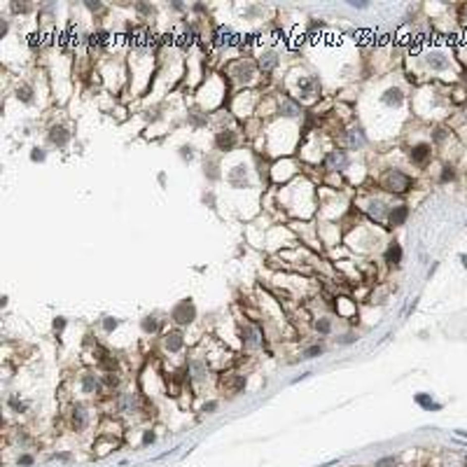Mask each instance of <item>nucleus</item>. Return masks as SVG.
Segmentation results:
<instances>
[{
  "instance_id": "f257e3e1",
  "label": "nucleus",
  "mask_w": 467,
  "mask_h": 467,
  "mask_svg": "<svg viewBox=\"0 0 467 467\" xmlns=\"http://www.w3.org/2000/svg\"><path fill=\"white\" fill-rule=\"evenodd\" d=\"M381 187L385 192H393V194H404L414 187V178L407 175L404 171L400 168H388V171L381 175Z\"/></svg>"
},
{
  "instance_id": "f03ea898",
  "label": "nucleus",
  "mask_w": 467,
  "mask_h": 467,
  "mask_svg": "<svg viewBox=\"0 0 467 467\" xmlns=\"http://www.w3.org/2000/svg\"><path fill=\"white\" fill-rule=\"evenodd\" d=\"M238 334H241L243 351H259V348H262L264 339H262V332L257 329V325H253V322H241Z\"/></svg>"
},
{
  "instance_id": "7ed1b4c3",
  "label": "nucleus",
  "mask_w": 467,
  "mask_h": 467,
  "mask_svg": "<svg viewBox=\"0 0 467 467\" xmlns=\"http://www.w3.org/2000/svg\"><path fill=\"white\" fill-rule=\"evenodd\" d=\"M229 75L241 84H250L257 75V66H255L250 58H238L229 66Z\"/></svg>"
},
{
  "instance_id": "20e7f679",
  "label": "nucleus",
  "mask_w": 467,
  "mask_h": 467,
  "mask_svg": "<svg viewBox=\"0 0 467 467\" xmlns=\"http://www.w3.org/2000/svg\"><path fill=\"white\" fill-rule=\"evenodd\" d=\"M322 166H325L329 173H341L351 166V155H348L344 148L329 150L327 155H325V159H322Z\"/></svg>"
},
{
  "instance_id": "39448f33",
  "label": "nucleus",
  "mask_w": 467,
  "mask_h": 467,
  "mask_svg": "<svg viewBox=\"0 0 467 467\" xmlns=\"http://www.w3.org/2000/svg\"><path fill=\"white\" fill-rule=\"evenodd\" d=\"M187 374H189V381L197 385H204L210 381V367L206 358H189L187 360Z\"/></svg>"
},
{
  "instance_id": "423d86ee",
  "label": "nucleus",
  "mask_w": 467,
  "mask_h": 467,
  "mask_svg": "<svg viewBox=\"0 0 467 467\" xmlns=\"http://www.w3.org/2000/svg\"><path fill=\"white\" fill-rule=\"evenodd\" d=\"M194 318H197V306H194L192 299H182V302H178L175 306H173L171 320L175 322V325L185 327V325H189V322H194Z\"/></svg>"
},
{
  "instance_id": "0eeeda50",
  "label": "nucleus",
  "mask_w": 467,
  "mask_h": 467,
  "mask_svg": "<svg viewBox=\"0 0 467 467\" xmlns=\"http://www.w3.org/2000/svg\"><path fill=\"white\" fill-rule=\"evenodd\" d=\"M68 425L73 432H84L89 427V409L84 404H73L68 414Z\"/></svg>"
},
{
  "instance_id": "6e6552de",
  "label": "nucleus",
  "mask_w": 467,
  "mask_h": 467,
  "mask_svg": "<svg viewBox=\"0 0 467 467\" xmlns=\"http://www.w3.org/2000/svg\"><path fill=\"white\" fill-rule=\"evenodd\" d=\"M341 143H344L346 150H364L367 148V133L362 131L360 126H351V129H346L344 133H341Z\"/></svg>"
},
{
  "instance_id": "1a4fd4ad",
  "label": "nucleus",
  "mask_w": 467,
  "mask_h": 467,
  "mask_svg": "<svg viewBox=\"0 0 467 467\" xmlns=\"http://www.w3.org/2000/svg\"><path fill=\"white\" fill-rule=\"evenodd\" d=\"M47 143H50L52 148L63 150L68 143H70V131H68L63 124H52L50 129H47Z\"/></svg>"
},
{
  "instance_id": "9d476101",
  "label": "nucleus",
  "mask_w": 467,
  "mask_h": 467,
  "mask_svg": "<svg viewBox=\"0 0 467 467\" xmlns=\"http://www.w3.org/2000/svg\"><path fill=\"white\" fill-rule=\"evenodd\" d=\"M295 91L299 99H313L318 94V80L313 75H299L295 82Z\"/></svg>"
},
{
  "instance_id": "9b49d317",
  "label": "nucleus",
  "mask_w": 467,
  "mask_h": 467,
  "mask_svg": "<svg viewBox=\"0 0 467 467\" xmlns=\"http://www.w3.org/2000/svg\"><path fill=\"white\" fill-rule=\"evenodd\" d=\"M80 390H82L84 395L103 393V390H105V388H103V378H101L99 374H94V371H84V374H80Z\"/></svg>"
},
{
  "instance_id": "f8f14e48",
  "label": "nucleus",
  "mask_w": 467,
  "mask_h": 467,
  "mask_svg": "<svg viewBox=\"0 0 467 467\" xmlns=\"http://www.w3.org/2000/svg\"><path fill=\"white\" fill-rule=\"evenodd\" d=\"M117 409L122 414H138L143 409V400L138 393H122L117 397Z\"/></svg>"
},
{
  "instance_id": "ddd939ff",
  "label": "nucleus",
  "mask_w": 467,
  "mask_h": 467,
  "mask_svg": "<svg viewBox=\"0 0 467 467\" xmlns=\"http://www.w3.org/2000/svg\"><path fill=\"white\" fill-rule=\"evenodd\" d=\"M238 145V133L234 129H220L215 133V148L220 152H231Z\"/></svg>"
},
{
  "instance_id": "4468645a",
  "label": "nucleus",
  "mask_w": 467,
  "mask_h": 467,
  "mask_svg": "<svg viewBox=\"0 0 467 467\" xmlns=\"http://www.w3.org/2000/svg\"><path fill=\"white\" fill-rule=\"evenodd\" d=\"M364 208H367L369 217H371L374 222H383L385 217H388V213H390V206L385 204L383 199H378V197H371V199H369Z\"/></svg>"
},
{
  "instance_id": "2eb2a0df",
  "label": "nucleus",
  "mask_w": 467,
  "mask_h": 467,
  "mask_svg": "<svg viewBox=\"0 0 467 467\" xmlns=\"http://www.w3.org/2000/svg\"><path fill=\"white\" fill-rule=\"evenodd\" d=\"M161 346H164L166 353H182L185 351V336H182L180 329L166 332V334L161 336Z\"/></svg>"
},
{
  "instance_id": "dca6fc26",
  "label": "nucleus",
  "mask_w": 467,
  "mask_h": 467,
  "mask_svg": "<svg viewBox=\"0 0 467 467\" xmlns=\"http://www.w3.org/2000/svg\"><path fill=\"white\" fill-rule=\"evenodd\" d=\"M227 180H229L231 187H250V173H248V168L243 164H236L229 168Z\"/></svg>"
},
{
  "instance_id": "f3484780",
  "label": "nucleus",
  "mask_w": 467,
  "mask_h": 467,
  "mask_svg": "<svg viewBox=\"0 0 467 467\" xmlns=\"http://www.w3.org/2000/svg\"><path fill=\"white\" fill-rule=\"evenodd\" d=\"M278 115L283 119H299L302 117V105L295 99H280L278 101Z\"/></svg>"
},
{
  "instance_id": "a211bd4d",
  "label": "nucleus",
  "mask_w": 467,
  "mask_h": 467,
  "mask_svg": "<svg viewBox=\"0 0 467 467\" xmlns=\"http://www.w3.org/2000/svg\"><path fill=\"white\" fill-rule=\"evenodd\" d=\"M425 66L430 68V70L444 73V70H449L451 61H449V56H446L444 52H427V54H425Z\"/></svg>"
},
{
  "instance_id": "6ab92c4d",
  "label": "nucleus",
  "mask_w": 467,
  "mask_h": 467,
  "mask_svg": "<svg viewBox=\"0 0 467 467\" xmlns=\"http://www.w3.org/2000/svg\"><path fill=\"white\" fill-rule=\"evenodd\" d=\"M257 66H259V70H262V73H266V75L273 73V70L280 66L278 52H273V50L262 52V54H259V58H257Z\"/></svg>"
},
{
  "instance_id": "aec40b11",
  "label": "nucleus",
  "mask_w": 467,
  "mask_h": 467,
  "mask_svg": "<svg viewBox=\"0 0 467 467\" xmlns=\"http://www.w3.org/2000/svg\"><path fill=\"white\" fill-rule=\"evenodd\" d=\"M430 155H432V145H430V143H418V145H414V148L409 150V159L416 166L425 164L427 159H430Z\"/></svg>"
},
{
  "instance_id": "412c9836",
  "label": "nucleus",
  "mask_w": 467,
  "mask_h": 467,
  "mask_svg": "<svg viewBox=\"0 0 467 467\" xmlns=\"http://www.w3.org/2000/svg\"><path fill=\"white\" fill-rule=\"evenodd\" d=\"M381 103H383L385 107H402V103H404V91H402L400 87L385 89L383 94H381Z\"/></svg>"
},
{
  "instance_id": "4be33fe9",
  "label": "nucleus",
  "mask_w": 467,
  "mask_h": 467,
  "mask_svg": "<svg viewBox=\"0 0 467 467\" xmlns=\"http://www.w3.org/2000/svg\"><path fill=\"white\" fill-rule=\"evenodd\" d=\"M407 217H409V208H407V206L404 204L393 206L390 213H388V224H390V227H400V224L407 222Z\"/></svg>"
},
{
  "instance_id": "5701e85b",
  "label": "nucleus",
  "mask_w": 467,
  "mask_h": 467,
  "mask_svg": "<svg viewBox=\"0 0 467 467\" xmlns=\"http://www.w3.org/2000/svg\"><path fill=\"white\" fill-rule=\"evenodd\" d=\"M313 332L318 336H329L332 332H334V322H332V318L329 315H318V318L313 320Z\"/></svg>"
},
{
  "instance_id": "b1692460",
  "label": "nucleus",
  "mask_w": 467,
  "mask_h": 467,
  "mask_svg": "<svg viewBox=\"0 0 467 467\" xmlns=\"http://www.w3.org/2000/svg\"><path fill=\"white\" fill-rule=\"evenodd\" d=\"M17 101L19 103H24V105H33L35 103V89H33V84H28V82H21L17 87Z\"/></svg>"
},
{
  "instance_id": "393cba45",
  "label": "nucleus",
  "mask_w": 467,
  "mask_h": 467,
  "mask_svg": "<svg viewBox=\"0 0 467 467\" xmlns=\"http://www.w3.org/2000/svg\"><path fill=\"white\" fill-rule=\"evenodd\" d=\"M385 262L390 264V266H397V264L402 262V246L400 243H390V246H388V250H385Z\"/></svg>"
},
{
  "instance_id": "a878e982",
  "label": "nucleus",
  "mask_w": 467,
  "mask_h": 467,
  "mask_svg": "<svg viewBox=\"0 0 467 467\" xmlns=\"http://www.w3.org/2000/svg\"><path fill=\"white\" fill-rule=\"evenodd\" d=\"M140 329H143L145 334H156V332H159V320H156V315H145V318L140 320Z\"/></svg>"
},
{
  "instance_id": "bb28decb",
  "label": "nucleus",
  "mask_w": 467,
  "mask_h": 467,
  "mask_svg": "<svg viewBox=\"0 0 467 467\" xmlns=\"http://www.w3.org/2000/svg\"><path fill=\"white\" fill-rule=\"evenodd\" d=\"M322 353H325V346H322V344H313V346H309L306 351H302L299 360H313V358H320Z\"/></svg>"
},
{
  "instance_id": "cd10ccee",
  "label": "nucleus",
  "mask_w": 467,
  "mask_h": 467,
  "mask_svg": "<svg viewBox=\"0 0 467 467\" xmlns=\"http://www.w3.org/2000/svg\"><path fill=\"white\" fill-rule=\"evenodd\" d=\"M416 402L420 404V407H425L427 411H430V409H432V411H439V409H442V404H437V402H434L430 395H425V393L416 395Z\"/></svg>"
},
{
  "instance_id": "c85d7f7f",
  "label": "nucleus",
  "mask_w": 467,
  "mask_h": 467,
  "mask_svg": "<svg viewBox=\"0 0 467 467\" xmlns=\"http://www.w3.org/2000/svg\"><path fill=\"white\" fill-rule=\"evenodd\" d=\"M7 407L12 411H17V414H24V411H28V402L19 400L17 395H9V397H7Z\"/></svg>"
},
{
  "instance_id": "c756f323",
  "label": "nucleus",
  "mask_w": 467,
  "mask_h": 467,
  "mask_svg": "<svg viewBox=\"0 0 467 467\" xmlns=\"http://www.w3.org/2000/svg\"><path fill=\"white\" fill-rule=\"evenodd\" d=\"M243 388H246V378L241 376V374H234V376L229 378V393L238 395V393H243Z\"/></svg>"
},
{
  "instance_id": "7c9ffc66",
  "label": "nucleus",
  "mask_w": 467,
  "mask_h": 467,
  "mask_svg": "<svg viewBox=\"0 0 467 467\" xmlns=\"http://www.w3.org/2000/svg\"><path fill=\"white\" fill-rule=\"evenodd\" d=\"M204 166H206L204 173L210 178V180H217V178H220V171H217V168H220V164H217V161H213V159H206Z\"/></svg>"
},
{
  "instance_id": "2f4dec72",
  "label": "nucleus",
  "mask_w": 467,
  "mask_h": 467,
  "mask_svg": "<svg viewBox=\"0 0 467 467\" xmlns=\"http://www.w3.org/2000/svg\"><path fill=\"white\" fill-rule=\"evenodd\" d=\"M206 119H208L206 112H189V117H187V122H189L192 129H201V126L206 124Z\"/></svg>"
},
{
  "instance_id": "473e14b6",
  "label": "nucleus",
  "mask_w": 467,
  "mask_h": 467,
  "mask_svg": "<svg viewBox=\"0 0 467 467\" xmlns=\"http://www.w3.org/2000/svg\"><path fill=\"white\" fill-rule=\"evenodd\" d=\"M358 341V334L355 332H344L341 336H336V346H348Z\"/></svg>"
},
{
  "instance_id": "72a5a7b5",
  "label": "nucleus",
  "mask_w": 467,
  "mask_h": 467,
  "mask_svg": "<svg viewBox=\"0 0 467 467\" xmlns=\"http://www.w3.org/2000/svg\"><path fill=\"white\" fill-rule=\"evenodd\" d=\"M45 159H47V150L45 148H33L31 150V161H40L42 164Z\"/></svg>"
},
{
  "instance_id": "f704fd0d",
  "label": "nucleus",
  "mask_w": 467,
  "mask_h": 467,
  "mask_svg": "<svg viewBox=\"0 0 467 467\" xmlns=\"http://www.w3.org/2000/svg\"><path fill=\"white\" fill-rule=\"evenodd\" d=\"M117 325H119V320L112 318V315H105V318H103V329H105V332H115Z\"/></svg>"
},
{
  "instance_id": "c9c22d12",
  "label": "nucleus",
  "mask_w": 467,
  "mask_h": 467,
  "mask_svg": "<svg viewBox=\"0 0 467 467\" xmlns=\"http://www.w3.org/2000/svg\"><path fill=\"white\" fill-rule=\"evenodd\" d=\"M31 9H33V5H28V2H12V12H17V14H26Z\"/></svg>"
},
{
  "instance_id": "e433bc0d",
  "label": "nucleus",
  "mask_w": 467,
  "mask_h": 467,
  "mask_svg": "<svg viewBox=\"0 0 467 467\" xmlns=\"http://www.w3.org/2000/svg\"><path fill=\"white\" fill-rule=\"evenodd\" d=\"M456 178V171H453V166H444L442 175H439V182H449Z\"/></svg>"
},
{
  "instance_id": "4c0bfd02",
  "label": "nucleus",
  "mask_w": 467,
  "mask_h": 467,
  "mask_svg": "<svg viewBox=\"0 0 467 467\" xmlns=\"http://www.w3.org/2000/svg\"><path fill=\"white\" fill-rule=\"evenodd\" d=\"M395 465H397V460H395L393 456H385V458H381V460L374 463V467H395Z\"/></svg>"
},
{
  "instance_id": "58836bf2",
  "label": "nucleus",
  "mask_w": 467,
  "mask_h": 467,
  "mask_svg": "<svg viewBox=\"0 0 467 467\" xmlns=\"http://www.w3.org/2000/svg\"><path fill=\"white\" fill-rule=\"evenodd\" d=\"M192 150H194L192 145H182V148H180V156H182V159H187V161H192V156H194V152H192Z\"/></svg>"
},
{
  "instance_id": "ea45409f",
  "label": "nucleus",
  "mask_w": 467,
  "mask_h": 467,
  "mask_svg": "<svg viewBox=\"0 0 467 467\" xmlns=\"http://www.w3.org/2000/svg\"><path fill=\"white\" fill-rule=\"evenodd\" d=\"M63 329H66V318H61V315L54 318V332H63Z\"/></svg>"
},
{
  "instance_id": "a19ab883",
  "label": "nucleus",
  "mask_w": 467,
  "mask_h": 467,
  "mask_svg": "<svg viewBox=\"0 0 467 467\" xmlns=\"http://www.w3.org/2000/svg\"><path fill=\"white\" fill-rule=\"evenodd\" d=\"M152 442H155V432H152V430H145V432H143V442L140 444L148 446V444H152Z\"/></svg>"
},
{
  "instance_id": "79ce46f5",
  "label": "nucleus",
  "mask_w": 467,
  "mask_h": 467,
  "mask_svg": "<svg viewBox=\"0 0 467 467\" xmlns=\"http://www.w3.org/2000/svg\"><path fill=\"white\" fill-rule=\"evenodd\" d=\"M17 463H19V465H33L35 458H33V456H28V453H24V456H19V458H17Z\"/></svg>"
},
{
  "instance_id": "37998d69",
  "label": "nucleus",
  "mask_w": 467,
  "mask_h": 467,
  "mask_svg": "<svg viewBox=\"0 0 467 467\" xmlns=\"http://www.w3.org/2000/svg\"><path fill=\"white\" fill-rule=\"evenodd\" d=\"M446 133H449V131H444V129H437V131H434V136H432L434 143H442V140L446 138Z\"/></svg>"
},
{
  "instance_id": "c03bdc74",
  "label": "nucleus",
  "mask_w": 467,
  "mask_h": 467,
  "mask_svg": "<svg viewBox=\"0 0 467 467\" xmlns=\"http://www.w3.org/2000/svg\"><path fill=\"white\" fill-rule=\"evenodd\" d=\"M215 409H217V402H206V404H204V411H206V414H213Z\"/></svg>"
},
{
  "instance_id": "a18cd8bd",
  "label": "nucleus",
  "mask_w": 467,
  "mask_h": 467,
  "mask_svg": "<svg viewBox=\"0 0 467 467\" xmlns=\"http://www.w3.org/2000/svg\"><path fill=\"white\" fill-rule=\"evenodd\" d=\"M7 33V19H0V38H5Z\"/></svg>"
},
{
  "instance_id": "49530a36",
  "label": "nucleus",
  "mask_w": 467,
  "mask_h": 467,
  "mask_svg": "<svg viewBox=\"0 0 467 467\" xmlns=\"http://www.w3.org/2000/svg\"><path fill=\"white\" fill-rule=\"evenodd\" d=\"M348 5H351V7H358V9H367L369 7L367 2H355V0H348Z\"/></svg>"
},
{
  "instance_id": "de8ad7c7",
  "label": "nucleus",
  "mask_w": 467,
  "mask_h": 467,
  "mask_svg": "<svg viewBox=\"0 0 467 467\" xmlns=\"http://www.w3.org/2000/svg\"><path fill=\"white\" fill-rule=\"evenodd\" d=\"M52 460H70V453H54Z\"/></svg>"
},
{
  "instance_id": "09e8293b",
  "label": "nucleus",
  "mask_w": 467,
  "mask_h": 467,
  "mask_svg": "<svg viewBox=\"0 0 467 467\" xmlns=\"http://www.w3.org/2000/svg\"><path fill=\"white\" fill-rule=\"evenodd\" d=\"M87 7H89L91 12H99V9H103V5H101V2H87Z\"/></svg>"
},
{
  "instance_id": "8fccbe9b",
  "label": "nucleus",
  "mask_w": 467,
  "mask_h": 467,
  "mask_svg": "<svg viewBox=\"0 0 467 467\" xmlns=\"http://www.w3.org/2000/svg\"><path fill=\"white\" fill-rule=\"evenodd\" d=\"M458 437H467V430H458Z\"/></svg>"
},
{
  "instance_id": "3c124183",
  "label": "nucleus",
  "mask_w": 467,
  "mask_h": 467,
  "mask_svg": "<svg viewBox=\"0 0 467 467\" xmlns=\"http://www.w3.org/2000/svg\"><path fill=\"white\" fill-rule=\"evenodd\" d=\"M460 259H463V264L467 266V257H465V255H460Z\"/></svg>"
}]
</instances>
